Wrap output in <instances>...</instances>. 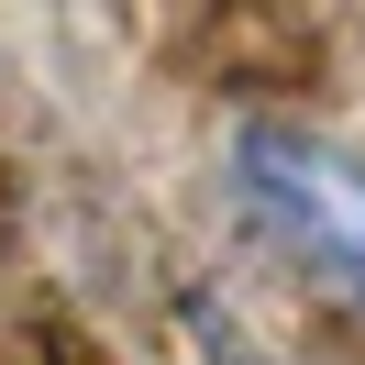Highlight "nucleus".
<instances>
[{
  "label": "nucleus",
  "instance_id": "obj_1",
  "mask_svg": "<svg viewBox=\"0 0 365 365\" xmlns=\"http://www.w3.org/2000/svg\"><path fill=\"white\" fill-rule=\"evenodd\" d=\"M232 200L277 232L288 255H310L332 288L365 299V155L310 122H244L232 133Z\"/></svg>",
  "mask_w": 365,
  "mask_h": 365
}]
</instances>
